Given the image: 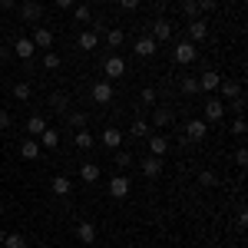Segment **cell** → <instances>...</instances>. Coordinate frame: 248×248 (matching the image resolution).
I'll return each mask as SVG.
<instances>
[{
    "label": "cell",
    "instance_id": "cell-1",
    "mask_svg": "<svg viewBox=\"0 0 248 248\" xmlns=\"http://www.w3.org/2000/svg\"><path fill=\"white\" fill-rule=\"evenodd\" d=\"M195 57H199V46H195L192 40H179V43H175V50H172V60H175L179 66L195 63Z\"/></svg>",
    "mask_w": 248,
    "mask_h": 248
},
{
    "label": "cell",
    "instance_id": "cell-2",
    "mask_svg": "<svg viewBox=\"0 0 248 248\" xmlns=\"http://www.w3.org/2000/svg\"><path fill=\"white\" fill-rule=\"evenodd\" d=\"M103 73H106V79H123L126 77V60L119 57V53L106 57L103 60Z\"/></svg>",
    "mask_w": 248,
    "mask_h": 248
},
{
    "label": "cell",
    "instance_id": "cell-3",
    "mask_svg": "<svg viewBox=\"0 0 248 248\" xmlns=\"http://www.w3.org/2000/svg\"><path fill=\"white\" fill-rule=\"evenodd\" d=\"M225 119V99H205V123H222Z\"/></svg>",
    "mask_w": 248,
    "mask_h": 248
},
{
    "label": "cell",
    "instance_id": "cell-4",
    "mask_svg": "<svg viewBox=\"0 0 248 248\" xmlns=\"http://www.w3.org/2000/svg\"><path fill=\"white\" fill-rule=\"evenodd\" d=\"M205 136H209V123H205V119H189V123H186V139L199 142V139H205Z\"/></svg>",
    "mask_w": 248,
    "mask_h": 248
},
{
    "label": "cell",
    "instance_id": "cell-5",
    "mask_svg": "<svg viewBox=\"0 0 248 248\" xmlns=\"http://www.w3.org/2000/svg\"><path fill=\"white\" fill-rule=\"evenodd\" d=\"M129 189H133V182H129L123 172L109 179V195H113V199H126V195H129Z\"/></svg>",
    "mask_w": 248,
    "mask_h": 248
},
{
    "label": "cell",
    "instance_id": "cell-6",
    "mask_svg": "<svg viewBox=\"0 0 248 248\" xmlns=\"http://www.w3.org/2000/svg\"><path fill=\"white\" fill-rule=\"evenodd\" d=\"M43 17V7H40L37 0H27V3H20V20L23 23H37Z\"/></svg>",
    "mask_w": 248,
    "mask_h": 248
},
{
    "label": "cell",
    "instance_id": "cell-7",
    "mask_svg": "<svg viewBox=\"0 0 248 248\" xmlns=\"http://www.w3.org/2000/svg\"><path fill=\"white\" fill-rule=\"evenodd\" d=\"M205 37H209V20H205V17H195L189 23V40H192V43H202Z\"/></svg>",
    "mask_w": 248,
    "mask_h": 248
},
{
    "label": "cell",
    "instance_id": "cell-8",
    "mask_svg": "<svg viewBox=\"0 0 248 248\" xmlns=\"http://www.w3.org/2000/svg\"><path fill=\"white\" fill-rule=\"evenodd\" d=\"M14 53H17L20 60H27V63H30L33 53H37V46H33V40H30V37H17V40H14Z\"/></svg>",
    "mask_w": 248,
    "mask_h": 248
},
{
    "label": "cell",
    "instance_id": "cell-9",
    "mask_svg": "<svg viewBox=\"0 0 248 248\" xmlns=\"http://www.w3.org/2000/svg\"><path fill=\"white\" fill-rule=\"evenodd\" d=\"M146 142H149V155H159V159H162V155L169 153V139H166V136L149 133V136H146Z\"/></svg>",
    "mask_w": 248,
    "mask_h": 248
},
{
    "label": "cell",
    "instance_id": "cell-10",
    "mask_svg": "<svg viewBox=\"0 0 248 248\" xmlns=\"http://www.w3.org/2000/svg\"><path fill=\"white\" fill-rule=\"evenodd\" d=\"M218 83H222V77H218L215 70H205V73L199 77V93H215Z\"/></svg>",
    "mask_w": 248,
    "mask_h": 248
},
{
    "label": "cell",
    "instance_id": "cell-11",
    "mask_svg": "<svg viewBox=\"0 0 248 248\" xmlns=\"http://www.w3.org/2000/svg\"><path fill=\"white\" fill-rule=\"evenodd\" d=\"M90 93H93V99L99 103V106H103V103H109V99H113V86H109L106 79H96V83H93V90H90Z\"/></svg>",
    "mask_w": 248,
    "mask_h": 248
},
{
    "label": "cell",
    "instance_id": "cell-12",
    "mask_svg": "<svg viewBox=\"0 0 248 248\" xmlns=\"http://www.w3.org/2000/svg\"><path fill=\"white\" fill-rule=\"evenodd\" d=\"M139 166L146 172V179H159V175H162V159H159V155H146Z\"/></svg>",
    "mask_w": 248,
    "mask_h": 248
},
{
    "label": "cell",
    "instance_id": "cell-13",
    "mask_svg": "<svg viewBox=\"0 0 248 248\" xmlns=\"http://www.w3.org/2000/svg\"><path fill=\"white\" fill-rule=\"evenodd\" d=\"M33 46H37V50H43V53H46V50H50V46H53V33H50V30H46V27H37V30H33Z\"/></svg>",
    "mask_w": 248,
    "mask_h": 248
},
{
    "label": "cell",
    "instance_id": "cell-14",
    "mask_svg": "<svg viewBox=\"0 0 248 248\" xmlns=\"http://www.w3.org/2000/svg\"><path fill=\"white\" fill-rule=\"evenodd\" d=\"M103 146H106V149H119V146H123V129L106 126V129H103Z\"/></svg>",
    "mask_w": 248,
    "mask_h": 248
},
{
    "label": "cell",
    "instance_id": "cell-15",
    "mask_svg": "<svg viewBox=\"0 0 248 248\" xmlns=\"http://www.w3.org/2000/svg\"><path fill=\"white\" fill-rule=\"evenodd\" d=\"M153 40H155V43L172 40V23H169V20H155V23H153Z\"/></svg>",
    "mask_w": 248,
    "mask_h": 248
},
{
    "label": "cell",
    "instance_id": "cell-16",
    "mask_svg": "<svg viewBox=\"0 0 248 248\" xmlns=\"http://www.w3.org/2000/svg\"><path fill=\"white\" fill-rule=\"evenodd\" d=\"M133 50H136V57H153L155 50H159V43H155L153 37H139Z\"/></svg>",
    "mask_w": 248,
    "mask_h": 248
},
{
    "label": "cell",
    "instance_id": "cell-17",
    "mask_svg": "<svg viewBox=\"0 0 248 248\" xmlns=\"http://www.w3.org/2000/svg\"><path fill=\"white\" fill-rule=\"evenodd\" d=\"M23 129H27V136H30V139H40V133L46 129V119H43V116H30V119L23 123Z\"/></svg>",
    "mask_w": 248,
    "mask_h": 248
},
{
    "label": "cell",
    "instance_id": "cell-18",
    "mask_svg": "<svg viewBox=\"0 0 248 248\" xmlns=\"http://www.w3.org/2000/svg\"><path fill=\"white\" fill-rule=\"evenodd\" d=\"M40 153H43V149H40V142H37V139H23V142H20V155H23L27 162L40 159Z\"/></svg>",
    "mask_w": 248,
    "mask_h": 248
},
{
    "label": "cell",
    "instance_id": "cell-19",
    "mask_svg": "<svg viewBox=\"0 0 248 248\" xmlns=\"http://www.w3.org/2000/svg\"><path fill=\"white\" fill-rule=\"evenodd\" d=\"M77 238L83 242V245H93L96 242V225L93 222H79L77 225Z\"/></svg>",
    "mask_w": 248,
    "mask_h": 248
},
{
    "label": "cell",
    "instance_id": "cell-20",
    "mask_svg": "<svg viewBox=\"0 0 248 248\" xmlns=\"http://www.w3.org/2000/svg\"><path fill=\"white\" fill-rule=\"evenodd\" d=\"M172 119H175V113H172L169 106H162V109L153 113V123H149V126H153V129H162V126H169Z\"/></svg>",
    "mask_w": 248,
    "mask_h": 248
},
{
    "label": "cell",
    "instance_id": "cell-21",
    "mask_svg": "<svg viewBox=\"0 0 248 248\" xmlns=\"http://www.w3.org/2000/svg\"><path fill=\"white\" fill-rule=\"evenodd\" d=\"M37 142H40V149H57V146H60V133L46 126V129L40 133V139H37Z\"/></svg>",
    "mask_w": 248,
    "mask_h": 248
},
{
    "label": "cell",
    "instance_id": "cell-22",
    "mask_svg": "<svg viewBox=\"0 0 248 248\" xmlns=\"http://www.w3.org/2000/svg\"><path fill=\"white\" fill-rule=\"evenodd\" d=\"M218 90H222V99H235V96H242V83L238 79H222Z\"/></svg>",
    "mask_w": 248,
    "mask_h": 248
},
{
    "label": "cell",
    "instance_id": "cell-23",
    "mask_svg": "<svg viewBox=\"0 0 248 248\" xmlns=\"http://www.w3.org/2000/svg\"><path fill=\"white\" fill-rule=\"evenodd\" d=\"M77 43H79V50H86V53H90V50L99 46V33H96V30H83Z\"/></svg>",
    "mask_w": 248,
    "mask_h": 248
},
{
    "label": "cell",
    "instance_id": "cell-24",
    "mask_svg": "<svg viewBox=\"0 0 248 248\" xmlns=\"http://www.w3.org/2000/svg\"><path fill=\"white\" fill-rule=\"evenodd\" d=\"M50 106H53V113L66 116V113H70V96H66V93H53V96H50Z\"/></svg>",
    "mask_w": 248,
    "mask_h": 248
},
{
    "label": "cell",
    "instance_id": "cell-25",
    "mask_svg": "<svg viewBox=\"0 0 248 248\" xmlns=\"http://www.w3.org/2000/svg\"><path fill=\"white\" fill-rule=\"evenodd\" d=\"M50 189H53V195H70V192H73V182H70L66 175H57V179L50 182Z\"/></svg>",
    "mask_w": 248,
    "mask_h": 248
},
{
    "label": "cell",
    "instance_id": "cell-26",
    "mask_svg": "<svg viewBox=\"0 0 248 248\" xmlns=\"http://www.w3.org/2000/svg\"><path fill=\"white\" fill-rule=\"evenodd\" d=\"M0 248H27V238L20 232H3V245Z\"/></svg>",
    "mask_w": 248,
    "mask_h": 248
},
{
    "label": "cell",
    "instance_id": "cell-27",
    "mask_svg": "<svg viewBox=\"0 0 248 248\" xmlns=\"http://www.w3.org/2000/svg\"><path fill=\"white\" fill-rule=\"evenodd\" d=\"M129 133H133L136 139H146V136L153 133V126H149V123H146V119L139 116V119H133V126H129Z\"/></svg>",
    "mask_w": 248,
    "mask_h": 248
},
{
    "label": "cell",
    "instance_id": "cell-28",
    "mask_svg": "<svg viewBox=\"0 0 248 248\" xmlns=\"http://www.w3.org/2000/svg\"><path fill=\"white\" fill-rule=\"evenodd\" d=\"M123 40H126V33H123L119 27L106 30V46H109V50H119V46H123Z\"/></svg>",
    "mask_w": 248,
    "mask_h": 248
},
{
    "label": "cell",
    "instance_id": "cell-29",
    "mask_svg": "<svg viewBox=\"0 0 248 248\" xmlns=\"http://www.w3.org/2000/svg\"><path fill=\"white\" fill-rule=\"evenodd\" d=\"M66 119V126H73V129H86V113H77V109H70V113L63 116Z\"/></svg>",
    "mask_w": 248,
    "mask_h": 248
},
{
    "label": "cell",
    "instance_id": "cell-30",
    "mask_svg": "<svg viewBox=\"0 0 248 248\" xmlns=\"http://www.w3.org/2000/svg\"><path fill=\"white\" fill-rule=\"evenodd\" d=\"M79 179H83V182H96V179H99V166H96V162H83Z\"/></svg>",
    "mask_w": 248,
    "mask_h": 248
},
{
    "label": "cell",
    "instance_id": "cell-31",
    "mask_svg": "<svg viewBox=\"0 0 248 248\" xmlns=\"http://www.w3.org/2000/svg\"><path fill=\"white\" fill-rule=\"evenodd\" d=\"M96 146V139L90 129H77V149H93Z\"/></svg>",
    "mask_w": 248,
    "mask_h": 248
},
{
    "label": "cell",
    "instance_id": "cell-32",
    "mask_svg": "<svg viewBox=\"0 0 248 248\" xmlns=\"http://www.w3.org/2000/svg\"><path fill=\"white\" fill-rule=\"evenodd\" d=\"M116 166H119V169H129V166H133V153H126V149H123V146H119V149H116Z\"/></svg>",
    "mask_w": 248,
    "mask_h": 248
},
{
    "label": "cell",
    "instance_id": "cell-33",
    "mask_svg": "<svg viewBox=\"0 0 248 248\" xmlns=\"http://www.w3.org/2000/svg\"><path fill=\"white\" fill-rule=\"evenodd\" d=\"M14 96H17L20 103H27V99L33 96V90H30V83H14Z\"/></svg>",
    "mask_w": 248,
    "mask_h": 248
},
{
    "label": "cell",
    "instance_id": "cell-34",
    "mask_svg": "<svg viewBox=\"0 0 248 248\" xmlns=\"http://www.w3.org/2000/svg\"><path fill=\"white\" fill-rule=\"evenodd\" d=\"M73 20H77V23H90V20H93V10L83 3V7H77V10H73Z\"/></svg>",
    "mask_w": 248,
    "mask_h": 248
},
{
    "label": "cell",
    "instance_id": "cell-35",
    "mask_svg": "<svg viewBox=\"0 0 248 248\" xmlns=\"http://www.w3.org/2000/svg\"><path fill=\"white\" fill-rule=\"evenodd\" d=\"M182 93L195 96V93H199V79H195V77H182Z\"/></svg>",
    "mask_w": 248,
    "mask_h": 248
},
{
    "label": "cell",
    "instance_id": "cell-36",
    "mask_svg": "<svg viewBox=\"0 0 248 248\" xmlns=\"http://www.w3.org/2000/svg\"><path fill=\"white\" fill-rule=\"evenodd\" d=\"M43 66H46V70H60V53H50V50H46V53H43Z\"/></svg>",
    "mask_w": 248,
    "mask_h": 248
},
{
    "label": "cell",
    "instance_id": "cell-37",
    "mask_svg": "<svg viewBox=\"0 0 248 248\" xmlns=\"http://www.w3.org/2000/svg\"><path fill=\"white\" fill-rule=\"evenodd\" d=\"M232 133H235V136H245V133H248V123L242 119V116H238V119L232 123Z\"/></svg>",
    "mask_w": 248,
    "mask_h": 248
},
{
    "label": "cell",
    "instance_id": "cell-38",
    "mask_svg": "<svg viewBox=\"0 0 248 248\" xmlns=\"http://www.w3.org/2000/svg\"><path fill=\"white\" fill-rule=\"evenodd\" d=\"M199 182H202V186H205V189H212V186H215V182H218V179H215V172H202V175H199Z\"/></svg>",
    "mask_w": 248,
    "mask_h": 248
},
{
    "label": "cell",
    "instance_id": "cell-39",
    "mask_svg": "<svg viewBox=\"0 0 248 248\" xmlns=\"http://www.w3.org/2000/svg\"><path fill=\"white\" fill-rule=\"evenodd\" d=\"M139 99H142V106H155V90H153V86H149V90H142Z\"/></svg>",
    "mask_w": 248,
    "mask_h": 248
},
{
    "label": "cell",
    "instance_id": "cell-40",
    "mask_svg": "<svg viewBox=\"0 0 248 248\" xmlns=\"http://www.w3.org/2000/svg\"><path fill=\"white\" fill-rule=\"evenodd\" d=\"M195 7H199V17H202V14L215 10V0H195Z\"/></svg>",
    "mask_w": 248,
    "mask_h": 248
},
{
    "label": "cell",
    "instance_id": "cell-41",
    "mask_svg": "<svg viewBox=\"0 0 248 248\" xmlns=\"http://www.w3.org/2000/svg\"><path fill=\"white\" fill-rule=\"evenodd\" d=\"M10 126H14V116L7 113V109H0V133H3V129H10Z\"/></svg>",
    "mask_w": 248,
    "mask_h": 248
},
{
    "label": "cell",
    "instance_id": "cell-42",
    "mask_svg": "<svg viewBox=\"0 0 248 248\" xmlns=\"http://www.w3.org/2000/svg\"><path fill=\"white\" fill-rule=\"evenodd\" d=\"M182 10H186V17H199V7H195V0H186V7H182Z\"/></svg>",
    "mask_w": 248,
    "mask_h": 248
},
{
    "label": "cell",
    "instance_id": "cell-43",
    "mask_svg": "<svg viewBox=\"0 0 248 248\" xmlns=\"http://www.w3.org/2000/svg\"><path fill=\"white\" fill-rule=\"evenodd\" d=\"M235 162H238V169H245V162H248V149H235Z\"/></svg>",
    "mask_w": 248,
    "mask_h": 248
},
{
    "label": "cell",
    "instance_id": "cell-44",
    "mask_svg": "<svg viewBox=\"0 0 248 248\" xmlns=\"http://www.w3.org/2000/svg\"><path fill=\"white\" fill-rule=\"evenodd\" d=\"M119 7H123V10H129V14H133V10H139V0H119Z\"/></svg>",
    "mask_w": 248,
    "mask_h": 248
},
{
    "label": "cell",
    "instance_id": "cell-45",
    "mask_svg": "<svg viewBox=\"0 0 248 248\" xmlns=\"http://www.w3.org/2000/svg\"><path fill=\"white\" fill-rule=\"evenodd\" d=\"M53 3H57L60 10H70V7H73V0H53Z\"/></svg>",
    "mask_w": 248,
    "mask_h": 248
},
{
    "label": "cell",
    "instance_id": "cell-46",
    "mask_svg": "<svg viewBox=\"0 0 248 248\" xmlns=\"http://www.w3.org/2000/svg\"><path fill=\"white\" fill-rule=\"evenodd\" d=\"M0 7H3V10H14V7H17V0H0Z\"/></svg>",
    "mask_w": 248,
    "mask_h": 248
},
{
    "label": "cell",
    "instance_id": "cell-47",
    "mask_svg": "<svg viewBox=\"0 0 248 248\" xmlns=\"http://www.w3.org/2000/svg\"><path fill=\"white\" fill-rule=\"evenodd\" d=\"M7 60H10V53H7V50L0 46V63H7Z\"/></svg>",
    "mask_w": 248,
    "mask_h": 248
},
{
    "label": "cell",
    "instance_id": "cell-48",
    "mask_svg": "<svg viewBox=\"0 0 248 248\" xmlns=\"http://www.w3.org/2000/svg\"><path fill=\"white\" fill-rule=\"evenodd\" d=\"M0 245H3V229H0Z\"/></svg>",
    "mask_w": 248,
    "mask_h": 248
},
{
    "label": "cell",
    "instance_id": "cell-49",
    "mask_svg": "<svg viewBox=\"0 0 248 248\" xmlns=\"http://www.w3.org/2000/svg\"><path fill=\"white\" fill-rule=\"evenodd\" d=\"M0 215H3V205H0Z\"/></svg>",
    "mask_w": 248,
    "mask_h": 248
}]
</instances>
